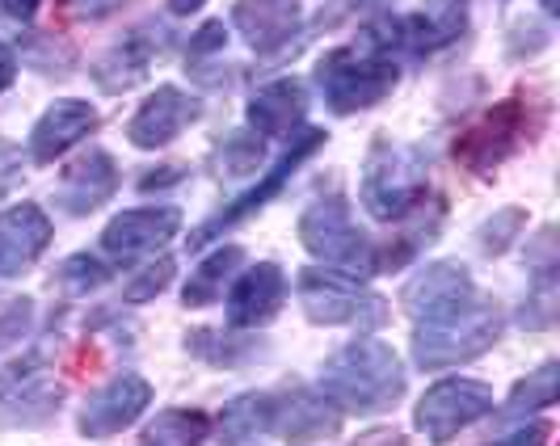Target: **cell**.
Returning a JSON list of instances; mask_svg holds the SVG:
<instances>
[{
  "label": "cell",
  "instance_id": "obj_1",
  "mask_svg": "<svg viewBox=\"0 0 560 446\" xmlns=\"http://www.w3.org/2000/svg\"><path fill=\"white\" fill-rule=\"evenodd\" d=\"M320 396L346 413H388L405 396V366L384 341H350L320 366Z\"/></svg>",
  "mask_w": 560,
  "mask_h": 446
},
{
  "label": "cell",
  "instance_id": "obj_2",
  "mask_svg": "<svg viewBox=\"0 0 560 446\" xmlns=\"http://www.w3.org/2000/svg\"><path fill=\"white\" fill-rule=\"evenodd\" d=\"M502 337V312L493 304L472 300L468 307L439 316V320H421L413 333V359L421 371H439V366L472 363L485 350H493Z\"/></svg>",
  "mask_w": 560,
  "mask_h": 446
},
{
  "label": "cell",
  "instance_id": "obj_3",
  "mask_svg": "<svg viewBox=\"0 0 560 446\" xmlns=\"http://www.w3.org/2000/svg\"><path fill=\"white\" fill-rule=\"evenodd\" d=\"M425 181H430V165L418 148L409 143H388L375 148L363 165V207L384 223L405 220L421 198H425Z\"/></svg>",
  "mask_w": 560,
  "mask_h": 446
},
{
  "label": "cell",
  "instance_id": "obj_4",
  "mask_svg": "<svg viewBox=\"0 0 560 446\" xmlns=\"http://www.w3.org/2000/svg\"><path fill=\"white\" fill-rule=\"evenodd\" d=\"M300 240L312 257L341 274H375V249L366 232L354 223V211L341 195L316 198L300 215Z\"/></svg>",
  "mask_w": 560,
  "mask_h": 446
},
{
  "label": "cell",
  "instance_id": "obj_5",
  "mask_svg": "<svg viewBox=\"0 0 560 446\" xmlns=\"http://www.w3.org/2000/svg\"><path fill=\"white\" fill-rule=\"evenodd\" d=\"M316 81H320V93H325L329 110L359 114L371 110L375 102H384L393 93L396 81H400V68L384 51H366V56L329 51V56L320 59V68H316Z\"/></svg>",
  "mask_w": 560,
  "mask_h": 446
},
{
  "label": "cell",
  "instance_id": "obj_6",
  "mask_svg": "<svg viewBox=\"0 0 560 446\" xmlns=\"http://www.w3.org/2000/svg\"><path fill=\"white\" fill-rule=\"evenodd\" d=\"M300 304L308 312L312 325H359V329H380L384 316H388V304L366 291L354 274H341V270H300Z\"/></svg>",
  "mask_w": 560,
  "mask_h": 446
},
{
  "label": "cell",
  "instance_id": "obj_7",
  "mask_svg": "<svg viewBox=\"0 0 560 446\" xmlns=\"http://www.w3.org/2000/svg\"><path fill=\"white\" fill-rule=\"evenodd\" d=\"M493 409V391L480 379H443L434 388H425V396L413 409L418 430L430 443H451L459 430H468L472 421H480Z\"/></svg>",
  "mask_w": 560,
  "mask_h": 446
},
{
  "label": "cell",
  "instance_id": "obj_8",
  "mask_svg": "<svg viewBox=\"0 0 560 446\" xmlns=\"http://www.w3.org/2000/svg\"><path fill=\"white\" fill-rule=\"evenodd\" d=\"M523 122H527L523 102H518V97H505L493 110L480 114L477 122L455 140V161L464 168H472V173H493V168L502 165L505 156L518 148Z\"/></svg>",
  "mask_w": 560,
  "mask_h": 446
},
{
  "label": "cell",
  "instance_id": "obj_9",
  "mask_svg": "<svg viewBox=\"0 0 560 446\" xmlns=\"http://www.w3.org/2000/svg\"><path fill=\"white\" fill-rule=\"evenodd\" d=\"M198 118H202V102L195 93H186L177 84H161V89H152L143 97V106L136 110L131 127H127V140L136 148L156 152V148H168L182 131H190Z\"/></svg>",
  "mask_w": 560,
  "mask_h": 446
},
{
  "label": "cell",
  "instance_id": "obj_10",
  "mask_svg": "<svg viewBox=\"0 0 560 446\" xmlns=\"http://www.w3.org/2000/svg\"><path fill=\"white\" fill-rule=\"evenodd\" d=\"M320 143H325V131H316V127H300V131H295V143L282 152L279 165L266 173V181H257L249 195H241L236 202H232V207H228V211H220L215 220L207 223L202 232H195V236H190V245H207V240H211V236H220L224 227H236L241 220H249L253 211H261V207H266V202L279 195L287 181H291V173L304 165V161H308V156L316 152V148H320Z\"/></svg>",
  "mask_w": 560,
  "mask_h": 446
},
{
  "label": "cell",
  "instance_id": "obj_11",
  "mask_svg": "<svg viewBox=\"0 0 560 446\" xmlns=\"http://www.w3.org/2000/svg\"><path fill=\"white\" fill-rule=\"evenodd\" d=\"M177 232H182V211L177 207H136V211H122L106 223L102 249L118 261H136V257L165 249Z\"/></svg>",
  "mask_w": 560,
  "mask_h": 446
},
{
  "label": "cell",
  "instance_id": "obj_12",
  "mask_svg": "<svg viewBox=\"0 0 560 446\" xmlns=\"http://www.w3.org/2000/svg\"><path fill=\"white\" fill-rule=\"evenodd\" d=\"M400 300H405V312L413 320H439V316H451V312L472 304L477 291H472V274L464 266H455V261H430L421 274L409 279Z\"/></svg>",
  "mask_w": 560,
  "mask_h": 446
},
{
  "label": "cell",
  "instance_id": "obj_13",
  "mask_svg": "<svg viewBox=\"0 0 560 446\" xmlns=\"http://www.w3.org/2000/svg\"><path fill=\"white\" fill-rule=\"evenodd\" d=\"M118 190V165L106 148H89L72 165L59 173L56 207L63 215H89L97 207H106Z\"/></svg>",
  "mask_w": 560,
  "mask_h": 446
},
{
  "label": "cell",
  "instance_id": "obj_14",
  "mask_svg": "<svg viewBox=\"0 0 560 446\" xmlns=\"http://www.w3.org/2000/svg\"><path fill=\"white\" fill-rule=\"evenodd\" d=\"M287 304V274L275 261L245 270L228 291V329H261Z\"/></svg>",
  "mask_w": 560,
  "mask_h": 446
},
{
  "label": "cell",
  "instance_id": "obj_15",
  "mask_svg": "<svg viewBox=\"0 0 560 446\" xmlns=\"http://www.w3.org/2000/svg\"><path fill=\"white\" fill-rule=\"evenodd\" d=\"M148 404H152V384L143 375H118L102 391L89 396V404L81 409V434L84 438L118 434L122 425L140 418Z\"/></svg>",
  "mask_w": 560,
  "mask_h": 446
},
{
  "label": "cell",
  "instance_id": "obj_16",
  "mask_svg": "<svg viewBox=\"0 0 560 446\" xmlns=\"http://www.w3.org/2000/svg\"><path fill=\"white\" fill-rule=\"evenodd\" d=\"M56 227L47 220L43 207L18 202L9 211H0V279H18L38 261V253L51 245Z\"/></svg>",
  "mask_w": 560,
  "mask_h": 446
},
{
  "label": "cell",
  "instance_id": "obj_17",
  "mask_svg": "<svg viewBox=\"0 0 560 446\" xmlns=\"http://www.w3.org/2000/svg\"><path fill=\"white\" fill-rule=\"evenodd\" d=\"M165 43H168L165 30H152V26L131 30L118 47H110L106 56L93 63V81H97V89H106V93H127V89L143 84L148 81L152 59H156V51H161Z\"/></svg>",
  "mask_w": 560,
  "mask_h": 446
},
{
  "label": "cell",
  "instance_id": "obj_18",
  "mask_svg": "<svg viewBox=\"0 0 560 446\" xmlns=\"http://www.w3.org/2000/svg\"><path fill=\"white\" fill-rule=\"evenodd\" d=\"M93 127H97V110L89 102L63 97L56 106H47V114L34 122V136H30V161L51 165L68 148H77Z\"/></svg>",
  "mask_w": 560,
  "mask_h": 446
},
{
  "label": "cell",
  "instance_id": "obj_19",
  "mask_svg": "<svg viewBox=\"0 0 560 446\" xmlns=\"http://www.w3.org/2000/svg\"><path fill=\"white\" fill-rule=\"evenodd\" d=\"M300 13H304L300 0H236L232 22H236L241 38L257 56H275V51H282V43L295 34Z\"/></svg>",
  "mask_w": 560,
  "mask_h": 446
},
{
  "label": "cell",
  "instance_id": "obj_20",
  "mask_svg": "<svg viewBox=\"0 0 560 446\" xmlns=\"http://www.w3.org/2000/svg\"><path fill=\"white\" fill-rule=\"evenodd\" d=\"M270 430H279L287 446L316 443L325 434H337V404L325 400L320 391H291V396H275V418Z\"/></svg>",
  "mask_w": 560,
  "mask_h": 446
},
{
  "label": "cell",
  "instance_id": "obj_21",
  "mask_svg": "<svg viewBox=\"0 0 560 446\" xmlns=\"http://www.w3.org/2000/svg\"><path fill=\"white\" fill-rule=\"evenodd\" d=\"M396 22H400V47H413L425 56V51H439L464 34L468 0H421L418 13L396 17Z\"/></svg>",
  "mask_w": 560,
  "mask_h": 446
},
{
  "label": "cell",
  "instance_id": "obj_22",
  "mask_svg": "<svg viewBox=\"0 0 560 446\" xmlns=\"http://www.w3.org/2000/svg\"><path fill=\"white\" fill-rule=\"evenodd\" d=\"M308 114V93L300 81H270L249 97V127L257 136H295Z\"/></svg>",
  "mask_w": 560,
  "mask_h": 446
},
{
  "label": "cell",
  "instance_id": "obj_23",
  "mask_svg": "<svg viewBox=\"0 0 560 446\" xmlns=\"http://www.w3.org/2000/svg\"><path fill=\"white\" fill-rule=\"evenodd\" d=\"M241 261H245V249H236V245H224V249H215L211 257H202L198 270L190 274V282H186V291H182V304L211 307L224 295L228 279L241 270Z\"/></svg>",
  "mask_w": 560,
  "mask_h": 446
},
{
  "label": "cell",
  "instance_id": "obj_24",
  "mask_svg": "<svg viewBox=\"0 0 560 446\" xmlns=\"http://www.w3.org/2000/svg\"><path fill=\"white\" fill-rule=\"evenodd\" d=\"M270 418H275V396H266V391L236 396L220 413V446L253 443L261 430H270Z\"/></svg>",
  "mask_w": 560,
  "mask_h": 446
},
{
  "label": "cell",
  "instance_id": "obj_25",
  "mask_svg": "<svg viewBox=\"0 0 560 446\" xmlns=\"http://www.w3.org/2000/svg\"><path fill=\"white\" fill-rule=\"evenodd\" d=\"M211 434V418L198 409H165L140 434V446H202Z\"/></svg>",
  "mask_w": 560,
  "mask_h": 446
},
{
  "label": "cell",
  "instance_id": "obj_26",
  "mask_svg": "<svg viewBox=\"0 0 560 446\" xmlns=\"http://www.w3.org/2000/svg\"><path fill=\"white\" fill-rule=\"evenodd\" d=\"M557 396H560V363H544L535 375H527L518 388L510 391L505 413H535V409H548V404H557Z\"/></svg>",
  "mask_w": 560,
  "mask_h": 446
},
{
  "label": "cell",
  "instance_id": "obj_27",
  "mask_svg": "<svg viewBox=\"0 0 560 446\" xmlns=\"http://www.w3.org/2000/svg\"><path fill=\"white\" fill-rule=\"evenodd\" d=\"M261 161H266V143H261L257 131H241V136L224 140V148H220V168L228 177H245L253 168H261Z\"/></svg>",
  "mask_w": 560,
  "mask_h": 446
},
{
  "label": "cell",
  "instance_id": "obj_28",
  "mask_svg": "<svg viewBox=\"0 0 560 446\" xmlns=\"http://www.w3.org/2000/svg\"><path fill=\"white\" fill-rule=\"evenodd\" d=\"M186 345L195 350L198 359H207L211 366H232V363H228V354H241V363H245L253 350H257L253 341H241V345H236L232 337L224 341V333H215V329H202V333L186 337Z\"/></svg>",
  "mask_w": 560,
  "mask_h": 446
},
{
  "label": "cell",
  "instance_id": "obj_29",
  "mask_svg": "<svg viewBox=\"0 0 560 446\" xmlns=\"http://www.w3.org/2000/svg\"><path fill=\"white\" fill-rule=\"evenodd\" d=\"M173 274H177L173 257H156L143 274H136V279L127 282V304H148V300H156L168 282H173Z\"/></svg>",
  "mask_w": 560,
  "mask_h": 446
},
{
  "label": "cell",
  "instance_id": "obj_30",
  "mask_svg": "<svg viewBox=\"0 0 560 446\" xmlns=\"http://www.w3.org/2000/svg\"><path fill=\"white\" fill-rule=\"evenodd\" d=\"M110 279V270L102 266V261H93L89 253H77V257H68L63 261V270H59V282L68 286V291H93V286H102V282Z\"/></svg>",
  "mask_w": 560,
  "mask_h": 446
},
{
  "label": "cell",
  "instance_id": "obj_31",
  "mask_svg": "<svg viewBox=\"0 0 560 446\" xmlns=\"http://www.w3.org/2000/svg\"><path fill=\"white\" fill-rule=\"evenodd\" d=\"M224 43H228L224 22H207V26L198 30L195 38H190V47H186V68H195L198 59L224 56Z\"/></svg>",
  "mask_w": 560,
  "mask_h": 446
},
{
  "label": "cell",
  "instance_id": "obj_32",
  "mask_svg": "<svg viewBox=\"0 0 560 446\" xmlns=\"http://www.w3.org/2000/svg\"><path fill=\"white\" fill-rule=\"evenodd\" d=\"M30 316H34V304H30V300H13V304L0 307V350H9L18 337L26 333Z\"/></svg>",
  "mask_w": 560,
  "mask_h": 446
},
{
  "label": "cell",
  "instance_id": "obj_33",
  "mask_svg": "<svg viewBox=\"0 0 560 446\" xmlns=\"http://www.w3.org/2000/svg\"><path fill=\"white\" fill-rule=\"evenodd\" d=\"M122 4H127V0H63L68 17H77V22H102V17H114Z\"/></svg>",
  "mask_w": 560,
  "mask_h": 446
},
{
  "label": "cell",
  "instance_id": "obj_34",
  "mask_svg": "<svg viewBox=\"0 0 560 446\" xmlns=\"http://www.w3.org/2000/svg\"><path fill=\"white\" fill-rule=\"evenodd\" d=\"M518 223H523V211H514V207H510V211H498V215L489 220V227H498V236H480V245L493 253H502L505 245H510V236L518 232Z\"/></svg>",
  "mask_w": 560,
  "mask_h": 446
},
{
  "label": "cell",
  "instance_id": "obj_35",
  "mask_svg": "<svg viewBox=\"0 0 560 446\" xmlns=\"http://www.w3.org/2000/svg\"><path fill=\"white\" fill-rule=\"evenodd\" d=\"M22 181V152L9 140H0V195H9Z\"/></svg>",
  "mask_w": 560,
  "mask_h": 446
},
{
  "label": "cell",
  "instance_id": "obj_36",
  "mask_svg": "<svg viewBox=\"0 0 560 446\" xmlns=\"http://www.w3.org/2000/svg\"><path fill=\"white\" fill-rule=\"evenodd\" d=\"M548 434H552L548 421H527V425H518L510 438H502V443H493V446H544L548 443Z\"/></svg>",
  "mask_w": 560,
  "mask_h": 446
},
{
  "label": "cell",
  "instance_id": "obj_37",
  "mask_svg": "<svg viewBox=\"0 0 560 446\" xmlns=\"http://www.w3.org/2000/svg\"><path fill=\"white\" fill-rule=\"evenodd\" d=\"M13 77H18V51L9 43H0V93L13 84Z\"/></svg>",
  "mask_w": 560,
  "mask_h": 446
},
{
  "label": "cell",
  "instance_id": "obj_38",
  "mask_svg": "<svg viewBox=\"0 0 560 446\" xmlns=\"http://www.w3.org/2000/svg\"><path fill=\"white\" fill-rule=\"evenodd\" d=\"M0 9H4L13 22H30L34 9H38V0H0Z\"/></svg>",
  "mask_w": 560,
  "mask_h": 446
},
{
  "label": "cell",
  "instance_id": "obj_39",
  "mask_svg": "<svg viewBox=\"0 0 560 446\" xmlns=\"http://www.w3.org/2000/svg\"><path fill=\"white\" fill-rule=\"evenodd\" d=\"M207 0H168V9L177 13V17H190V13H198Z\"/></svg>",
  "mask_w": 560,
  "mask_h": 446
},
{
  "label": "cell",
  "instance_id": "obj_40",
  "mask_svg": "<svg viewBox=\"0 0 560 446\" xmlns=\"http://www.w3.org/2000/svg\"><path fill=\"white\" fill-rule=\"evenodd\" d=\"M544 13H548V17H557V0H544Z\"/></svg>",
  "mask_w": 560,
  "mask_h": 446
}]
</instances>
